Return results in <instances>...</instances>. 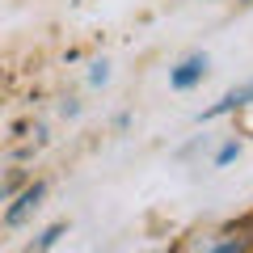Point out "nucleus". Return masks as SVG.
I'll return each instance as SVG.
<instances>
[{
  "instance_id": "nucleus-5",
  "label": "nucleus",
  "mask_w": 253,
  "mask_h": 253,
  "mask_svg": "<svg viewBox=\"0 0 253 253\" xmlns=\"http://www.w3.org/2000/svg\"><path fill=\"white\" fill-rule=\"evenodd\" d=\"M236 156H241V139L232 135V139H224V144L215 148V169H224V165H232Z\"/></svg>"
},
{
  "instance_id": "nucleus-4",
  "label": "nucleus",
  "mask_w": 253,
  "mask_h": 253,
  "mask_svg": "<svg viewBox=\"0 0 253 253\" xmlns=\"http://www.w3.org/2000/svg\"><path fill=\"white\" fill-rule=\"evenodd\" d=\"M63 232H68V224H51V228H42V232H38V241L26 245V253H46V249H55Z\"/></svg>"
},
{
  "instance_id": "nucleus-7",
  "label": "nucleus",
  "mask_w": 253,
  "mask_h": 253,
  "mask_svg": "<svg viewBox=\"0 0 253 253\" xmlns=\"http://www.w3.org/2000/svg\"><path fill=\"white\" fill-rule=\"evenodd\" d=\"M59 114H63V118H76V114H81V101H76V97H68V101L59 106Z\"/></svg>"
},
{
  "instance_id": "nucleus-2",
  "label": "nucleus",
  "mask_w": 253,
  "mask_h": 253,
  "mask_svg": "<svg viewBox=\"0 0 253 253\" xmlns=\"http://www.w3.org/2000/svg\"><path fill=\"white\" fill-rule=\"evenodd\" d=\"M42 199H46V181H30L17 199H13V207L4 211V228H21L38 207H42Z\"/></svg>"
},
{
  "instance_id": "nucleus-8",
  "label": "nucleus",
  "mask_w": 253,
  "mask_h": 253,
  "mask_svg": "<svg viewBox=\"0 0 253 253\" xmlns=\"http://www.w3.org/2000/svg\"><path fill=\"white\" fill-rule=\"evenodd\" d=\"M4 199H9V181H4V186H0V203H4Z\"/></svg>"
},
{
  "instance_id": "nucleus-3",
  "label": "nucleus",
  "mask_w": 253,
  "mask_h": 253,
  "mask_svg": "<svg viewBox=\"0 0 253 253\" xmlns=\"http://www.w3.org/2000/svg\"><path fill=\"white\" fill-rule=\"evenodd\" d=\"M253 101V81H245V84H236V89H228L224 97L215 101V106H207L199 114V123H211V118H224V114H232V110H241V106H249Z\"/></svg>"
},
{
  "instance_id": "nucleus-1",
  "label": "nucleus",
  "mask_w": 253,
  "mask_h": 253,
  "mask_svg": "<svg viewBox=\"0 0 253 253\" xmlns=\"http://www.w3.org/2000/svg\"><path fill=\"white\" fill-rule=\"evenodd\" d=\"M211 72V55L207 51H190L186 59H177L169 68V89H177V93H190L194 84H203V76Z\"/></svg>"
},
{
  "instance_id": "nucleus-6",
  "label": "nucleus",
  "mask_w": 253,
  "mask_h": 253,
  "mask_svg": "<svg viewBox=\"0 0 253 253\" xmlns=\"http://www.w3.org/2000/svg\"><path fill=\"white\" fill-rule=\"evenodd\" d=\"M106 81H110V59H97L89 68V84H106Z\"/></svg>"
}]
</instances>
